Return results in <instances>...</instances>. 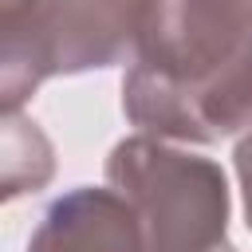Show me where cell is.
<instances>
[{
    "label": "cell",
    "instance_id": "cell-1",
    "mask_svg": "<svg viewBox=\"0 0 252 252\" xmlns=\"http://www.w3.org/2000/svg\"><path fill=\"white\" fill-rule=\"evenodd\" d=\"M122 110L165 142L252 126V0H142Z\"/></svg>",
    "mask_w": 252,
    "mask_h": 252
},
{
    "label": "cell",
    "instance_id": "cell-2",
    "mask_svg": "<svg viewBox=\"0 0 252 252\" xmlns=\"http://www.w3.org/2000/svg\"><path fill=\"white\" fill-rule=\"evenodd\" d=\"M142 0H8L0 4V102L4 114L43 79L122 63L138 43Z\"/></svg>",
    "mask_w": 252,
    "mask_h": 252
},
{
    "label": "cell",
    "instance_id": "cell-3",
    "mask_svg": "<svg viewBox=\"0 0 252 252\" xmlns=\"http://www.w3.org/2000/svg\"><path fill=\"white\" fill-rule=\"evenodd\" d=\"M118 189L146 236V252H217L228 236V177L213 158L169 146L165 138H122L106 158Z\"/></svg>",
    "mask_w": 252,
    "mask_h": 252
},
{
    "label": "cell",
    "instance_id": "cell-4",
    "mask_svg": "<svg viewBox=\"0 0 252 252\" xmlns=\"http://www.w3.org/2000/svg\"><path fill=\"white\" fill-rule=\"evenodd\" d=\"M28 252H146V236L118 189L79 185L47 205Z\"/></svg>",
    "mask_w": 252,
    "mask_h": 252
},
{
    "label": "cell",
    "instance_id": "cell-5",
    "mask_svg": "<svg viewBox=\"0 0 252 252\" xmlns=\"http://www.w3.org/2000/svg\"><path fill=\"white\" fill-rule=\"evenodd\" d=\"M55 173V150L43 130L20 114H4V201L35 193Z\"/></svg>",
    "mask_w": 252,
    "mask_h": 252
},
{
    "label": "cell",
    "instance_id": "cell-6",
    "mask_svg": "<svg viewBox=\"0 0 252 252\" xmlns=\"http://www.w3.org/2000/svg\"><path fill=\"white\" fill-rule=\"evenodd\" d=\"M232 161H236V181H240V197H244V217H248V228H252V126L236 142Z\"/></svg>",
    "mask_w": 252,
    "mask_h": 252
},
{
    "label": "cell",
    "instance_id": "cell-7",
    "mask_svg": "<svg viewBox=\"0 0 252 252\" xmlns=\"http://www.w3.org/2000/svg\"><path fill=\"white\" fill-rule=\"evenodd\" d=\"M217 252H236V248H228V244H224V248H217Z\"/></svg>",
    "mask_w": 252,
    "mask_h": 252
}]
</instances>
